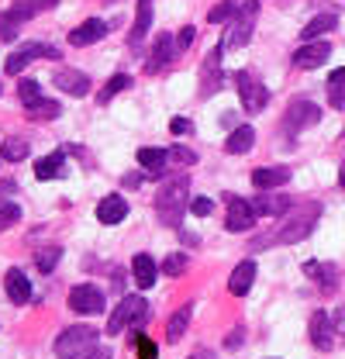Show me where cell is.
Masks as SVG:
<instances>
[{
    "label": "cell",
    "instance_id": "obj_19",
    "mask_svg": "<svg viewBox=\"0 0 345 359\" xmlns=\"http://www.w3.org/2000/svg\"><path fill=\"white\" fill-rule=\"evenodd\" d=\"M55 87L69 97H86L90 93V76L86 73H76V69H59L55 73Z\"/></svg>",
    "mask_w": 345,
    "mask_h": 359
},
{
    "label": "cell",
    "instance_id": "obj_2",
    "mask_svg": "<svg viewBox=\"0 0 345 359\" xmlns=\"http://www.w3.org/2000/svg\"><path fill=\"white\" fill-rule=\"evenodd\" d=\"M187 187H190V180L187 177H176L170 183H163L159 187V197H156V215H159V222L176 228V224L183 222V211H187Z\"/></svg>",
    "mask_w": 345,
    "mask_h": 359
},
{
    "label": "cell",
    "instance_id": "obj_26",
    "mask_svg": "<svg viewBox=\"0 0 345 359\" xmlns=\"http://www.w3.org/2000/svg\"><path fill=\"white\" fill-rule=\"evenodd\" d=\"M166 159H170L166 149H138V166L149 170L152 177H159V173L166 170Z\"/></svg>",
    "mask_w": 345,
    "mask_h": 359
},
{
    "label": "cell",
    "instance_id": "obj_13",
    "mask_svg": "<svg viewBox=\"0 0 345 359\" xmlns=\"http://www.w3.org/2000/svg\"><path fill=\"white\" fill-rule=\"evenodd\" d=\"M221 52H224V45H221V48H211L208 59H204V66H201V93H204V97H211V93L221 87Z\"/></svg>",
    "mask_w": 345,
    "mask_h": 359
},
{
    "label": "cell",
    "instance_id": "obj_20",
    "mask_svg": "<svg viewBox=\"0 0 345 359\" xmlns=\"http://www.w3.org/2000/svg\"><path fill=\"white\" fill-rule=\"evenodd\" d=\"M252 280H256V263L245 259V263H238V266L231 269V276H228V290H231L235 297H245V294L252 290Z\"/></svg>",
    "mask_w": 345,
    "mask_h": 359
},
{
    "label": "cell",
    "instance_id": "obj_31",
    "mask_svg": "<svg viewBox=\"0 0 345 359\" xmlns=\"http://www.w3.org/2000/svg\"><path fill=\"white\" fill-rule=\"evenodd\" d=\"M328 100H332V107H339V111L345 107V66L328 76Z\"/></svg>",
    "mask_w": 345,
    "mask_h": 359
},
{
    "label": "cell",
    "instance_id": "obj_25",
    "mask_svg": "<svg viewBox=\"0 0 345 359\" xmlns=\"http://www.w3.org/2000/svg\"><path fill=\"white\" fill-rule=\"evenodd\" d=\"M252 145H256V132H252L249 125L235 128V132L228 135V142H224V149H228L231 156H245V152H249Z\"/></svg>",
    "mask_w": 345,
    "mask_h": 359
},
{
    "label": "cell",
    "instance_id": "obj_4",
    "mask_svg": "<svg viewBox=\"0 0 345 359\" xmlns=\"http://www.w3.org/2000/svg\"><path fill=\"white\" fill-rule=\"evenodd\" d=\"M145 318H149V301L145 297H125L114 308V314L107 318V335H121L125 328L138 332L145 325Z\"/></svg>",
    "mask_w": 345,
    "mask_h": 359
},
{
    "label": "cell",
    "instance_id": "obj_5",
    "mask_svg": "<svg viewBox=\"0 0 345 359\" xmlns=\"http://www.w3.org/2000/svg\"><path fill=\"white\" fill-rule=\"evenodd\" d=\"M256 18H259L256 0H238V7H235V14H231V28H228V35H224V48H242V45H249L252 28H256Z\"/></svg>",
    "mask_w": 345,
    "mask_h": 359
},
{
    "label": "cell",
    "instance_id": "obj_46",
    "mask_svg": "<svg viewBox=\"0 0 345 359\" xmlns=\"http://www.w3.org/2000/svg\"><path fill=\"white\" fill-rule=\"evenodd\" d=\"M332 328H335L339 335H345V308H335V314H332Z\"/></svg>",
    "mask_w": 345,
    "mask_h": 359
},
{
    "label": "cell",
    "instance_id": "obj_33",
    "mask_svg": "<svg viewBox=\"0 0 345 359\" xmlns=\"http://www.w3.org/2000/svg\"><path fill=\"white\" fill-rule=\"evenodd\" d=\"M304 273H311V276H314V280H318L321 287H328V290H332V287L339 283V269H335V266H321V263H307V266H304Z\"/></svg>",
    "mask_w": 345,
    "mask_h": 359
},
{
    "label": "cell",
    "instance_id": "obj_42",
    "mask_svg": "<svg viewBox=\"0 0 345 359\" xmlns=\"http://www.w3.org/2000/svg\"><path fill=\"white\" fill-rule=\"evenodd\" d=\"M190 211H194L197 218H208V215L215 211V201H211V197H194V201H190Z\"/></svg>",
    "mask_w": 345,
    "mask_h": 359
},
{
    "label": "cell",
    "instance_id": "obj_35",
    "mask_svg": "<svg viewBox=\"0 0 345 359\" xmlns=\"http://www.w3.org/2000/svg\"><path fill=\"white\" fill-rule=\"evenodd\" d=\"M128 87H131V76H125V73H118V76H111V80H107V87L100 90V93H97V100H100V104H107L111 97H118L121 90H128Z\"/></svg>",
    "mask_w": 345,
    "mask_h": 359
},
{
    "label": "cell",
    "instance_id": "obj_9",
    "mask_svg": "<svg viewBox=\"0 0 345 359\" xmlns=\"http://www.w3.org/2000/svg\"><path fill=\"white\" fill-rule=\"evenodd\" d=\"M69 308L76 314H100L104 311V294L93 283H80L69 290Z\"/></svg>",
    "mask_w": 345,
    "mask_h": 359
},
{
    "label": "cell",
    "instance_id": "obj_16",
    "mask_svg": "<svg viewBox=\"0 0 345 359\" xmlns=\"http://www.w3.org/2000/svg\"><path fill=\"white\" fill-rule=\"evenodd\" d=\"M176 52H180V48H176V42H172V35H159V39H156V45H152L149 62H145V73H159V69H166Z\"/></svg>",
    "mask_w": 345,
    "mask_h": 359
},
{
    "label": "cell",
    "instance_id": "obj_29",
    "mask_svg": "<svg viewBox=\"0 0 345 359\" xmlns=\"http://www.w3.org/2000/svg\"><path fill=\"white\" fill-rule=\"evenodd\" d=\"M190 314H194V308H190V304L172 314L170 325H166V342H180V339H183V332H187V325H190Z\"/></svg>",
    "mask_w": 345,
    "mask_h": 359
},
{
    "label": "cell",
    "instance_id": "obj_3",
    "mask_svg": "<svg viewBox=\"0 0 345 359\" xmlns=\"http://www.w3.org/2000/svg\"><path fill=\"white\" fill-rule=\"evenodd\" d=\"M100 342V332L93 325H73L55 339V359H86Z\"/></svg>",
    "mask_w": 345,
    "mask_h": 359
},
{
    "label": "cell",
    "instance_id": "obj_47",
    "mask_svg": "<svg viewBox=\"0 0 345 359\" xmlns=\"http://www.w3.org/2000/svg\"><path fill=\"white\" fill-rule=\"evenodd\" d=\"M242 339H245V335H242V328H235V332L228 335V342H224V346H228V349H238V346H242Z\"/></svg>",
    "mask_w": 345,
    "mask_h": 359
},
{
    "label": "cell",
    "instance_id": "obj_48",
    "mask_svg": "<svg viewBox=\"0 0 345 359\" xmlns=\"http://www.w3.org/2000/svg\"><path fill=\"white\" fill-rule=\"evenodd\" d=\"M86 359H111V349H93Z\"/></svg>",
    "mask_w": 345,
    "mask_h": 359
},
{
    "label": "cell",
    "instance_id": "obj_8",
    "mask_svg": "<svg viewBox=\"0 0 345 359\" xmlns=\"http://www.w3.org/2000/svg\"><path fill=\"white\" fill-rule=\"evenodd\" d=\"M228 201V218H224V228L228 231H249L252 224H256V211H252V201H242V197H235V194H228L224 197Z\"/></svg>",
    "mask_w": 345,
    "mask_h": 359
},
{
    "label": "cell",
    "instance_id": "obj_51",
    "mask_svg": "<svg viewBox=\"0 0 345 359\" xmlns=\"http://www.w3.org/2000/svg\"><path fill=\"white\" fill-rule=\"evenodd\" d=\"M339 183L345 187V163H342V170H339Z\"/></svg>",
    "mask_w": 345,
    "mask_h": 359
},
{
    "label": "cell",
    "instance_id": "obj_22",
    "mask_svg": "<svg viewBox=\"0 0 345 359\" xmlns=\"http://www.w3.org/2000/svg\"><path fill=\"white\" fill-rule=\"evenodd\" d=\"M290 180V170L287 166H262L252 173V183H256V190H273V187H283Z\"/></svg>",
    "mask_w": 345,
    "mask_h": 359
},
{
    "label": "cell",
    "instance_id": "obj_18",
    "mask_svg": "<svg viewBox=\"0 0 345 359\" xmlns=\"http://www.w3.org/2000/svg\"><path fill=\"white\" fill-rule=\"evenodd\" d=\"M252 211L256 215H266V218H280L290 211V197L287 194H259L252 201Z\"/></svg>",
    "mask_w": 345,
    "mask_h": 359
},
{
    "label": "cell",
    "instance_id": "obj_10",
    "mask_svg": "<svg viewBox=\"0 0 345 359\" xmlns=\"http://www.w3.org/2000/svg\"><path fill=\"white\" fill-rule=\"evenodd\" d=\"M318 118H321V111H318V104H311V100H294L290 107H287V132H301V128H311V125H318Z\"/></svg>",
    "mask_w": 345,
    "mask_h": 359
},
{
    "label": "cell",
    "instance_id": "obj_15",
    "mask_svg": "<svg viewBox=\"0 0 345 359\" xmlns=\"http://www.w3.org/2000/svg\"><path fill=\"white\" fill-rule=\"evenodd\" d=\"M128 218V201L121 194H107L100 204H97V222L100 224H118Z\"/></svg>",
    "mask_w": 345,
    "mask_h": 359
},
{
    "label": "cell",
    "instance_id": "obj_14",
    "mask_svg": "<svg viewBox=\"0 0 345 359\" xmlns=\"http://www.w3.org/2000/svg\"><path fill=\"white\" fill-rule=\"evenodd\" d=\"M311 342H314V349H321V353H328V349L335 346V328H332V318L325 311L311 314Z\"/></svg>",
    "mask_w": 345,
    "mask_h": 359
},
{
    "label": "cell",
    "instance_id": "obj_50",
    "mask_svg": "<svg viewBox=\"0 0 345 359\" xmlns=\"http://www.w3.org/2000/svg\"><path fill=\"white\" fill-rule=\"evenodd\" d=\"M190 359H215V353H211V349H197Z\"/></svg>",
    "mask_w": 345,
    "mask_h": 359
},
{
    "label": "cell",
    "instance_id": "obj_17",
    "mask_svg": "<svg viewBox=\"0 0 345 359\" xmlns=\"http://www.w3.org/2000/svg\"><path fill=\"white\" fill-rule=\"evenodd\" d=\"M104 35H107V25H104L100 18H90V21H83L80 28H73V32H69V45H76V48H83V45L100 42Z\"/></svg>",
    "mask_w": 345,
    "mask_h": 359
},
{
    "label": "cell",
    "instance_id": "obj_43",
    "mask_svg": "<svg viewBox=\"0 0 345 359\" xmlns=\"http://www.w3.org/2000/svg\"><path fill=\"white\" fill-rule=\"evenodd\" d=\"M194 39H197V32H194V25H187V28L176 35V48H180V52H187V48L194 45Z\"/></svg>",
    "mask_w": 345,
    "mask_h": 359
},
{
    "label": "cell",
    "instance_id": "obj_24",
    "mask_svg": "<svg viewBox=\"0 0 345 359\" xmlns=\"http://www.w3.org/2000/svg\"><path fill=\"white\" fill-rule=\"evenodd\" d=\"M335 25H339V18H335V14H318V18H311V21L304 25L301 39H304V42H314V39L328 35V32H332Z\"/></svg>",
    "mask_w": 345,
    "mask_h": 359
},
{
    "label": "cell",
    "instance_id": "obj_38",
    "mask_svg": "<svg viewBox=\"0 0 345 359\" xmlns=\"http://www.w3.org/2000/svg\"><path fill=\"white\" fill-rule=\"evenodd\" d=\"M14 222H21V208L11 201H0V231H7Z\"/></svg>",
    "mask_w": 345,
    "mask_h": 359
},
{
    "label": "cell",
    "instance_id": "obj_37",
    "mask_svg": "<svg viewBox=\"0 0 345 359\" xmlns=\"http://www.w3.org/2000/svg\"><path fill=\"white\" fill-rule=\"evenodd\" d=\"M235 7H238V0H221L217 7H211V14H208V21H211V25H224V21H231V14H235Z\"/></svg>",
    "mask_w": 345,
    "mask_h": 359
},
{
    "label": "cell",
    "instance_id": "obj_28",
    "mask_svg": "<svg viewBox=\"0 0 345 359\" xmlns=\"http://www.w3.org/2000/svg\"><path fill=\"white\" fill-rule=\"evenodd\" d=\"M59 0H14L11 4V11L21 18V21H28V18H35V14H42V11H52Z\"/></svg>",
    "mask_w": 345,
    "mask_h": 359
},
{
    "label": "cell",
    "instance_id": "obj_6",
    "mask_svg": "<svg viewBox=\"0 0 345 359\" xmlns=\"http://www.w3.org/2000/svg\"><path fill=\"white\" fill-rule=\"evenodd\" d=\"M32 59H59V48H52V45H39V42H28V45H21L18 52H11V55H7V66H4V69H7L11 76H18V73H21Z\"/></svg>",
    "mask_w": 345,
    "mask_h": 359
},
{
    "label": "cell",
    "instance_id": "obj_34",
    "mask_svg": "<svg viewBox=\"0 0 345 359\" xmlns=\"http://www.w3.org/2000/svg\"><path fill=\"white\" fill-rule=\"evenodd\" d=\"M18 35H21V18H18L14 11H4V14H0V39H4V42H14Z\"/></svg>",
    "mask_w": 345,
    "mask_h": 359
},
{
    "label": "cell",
    "instance_id": "obj_44",
    "mask_svg": "<svg viewBox=\"0 0 345 359\" xmlns=\"http://www.w3.org/2000/svg\"><path fill=\"white\" fill-rule=\"evenodd\" d=\"M135 346H138V359H156V346L145 335H135Z\"/></svg>",
    "mask_w": 345,
    "mask_h": 359
},
{
    "label": "cell",
    "instance_id": "obj_23",
    "mask_svg": "<svg viewBox=\"0 0 345 359\" xmlns=\"http://www.w3.org/2000/svg\"><path fill=\"white\" fill-rule=\"evenodd\" d=\"M62 173H66V156L62 152H52V156L35 163V177L39 180H59Z\"/></svg>",
    "mask_w": 345,
    "mask_h": 359
},
{
    "label": "cell",
    "instance_id": "obj_39",
    "mask_svg": "<svg viewBox=\"0 0 345 359\" xmlns=\"http://www.w3.org/2000/svg\"><path fill=\"white\" fill-rule=\"evenodd\" d=\"M18 97H21V104L28 107V104H35V100L42 97V90H39L35 80H21V83H18Z\"/></svg>",
    "mask_w": 345,
    "mask_h": 359
},
{
    "label": "cell",
    "instance_id": "obj_27",
    "mask_svg": "<svg viewBox=\"0 0 345 359\" xmlns=\"http://www.w3.org/2000/svg\"><path fill=\"white\" fill-rule=\"evenodd\" d=\"M149 25H152V0H138V18H135V28H131L128 42L138 45L149 35Z\"/></svg>",
    "mask_w": 345,
    "mask_h": 359
},
{
    "label": "cell",
    "instance_id": "obj_41",
    "mask_svg": "<svg viewBox=\"0 0 345 359\" xmlns=\"http://www.w3.org/2000/svg\"><path fill=\"white\" fill-rule=\"evenodd\" d=\"M170 159L180 163V166H194V163H197V152L187 149V145H176V149H170Z\"/></svg>",
    "mask_w": 345,
    "mask_h": 359
},
{
    "label": "cell",
    "instance_id": "obj_21",
    "mask_svg": "<svg viewBox=\"0 0 345 359\" xmlns=\"http://www.w3.org/2000/svg\"><path fill=\"white\" fill-rule=\"evenodd\" d=\"M131 276H135V283L142 287V290H149L152 283H156V276H159V266H156V259L152 256H135L131 259Z\"/></svg>",
    "mask_w": 345,
    "mask_h": 359
},
{
    "label": "cell",
    "instance_id": "obj_36",
    "mask_svg": "<svg viewBox=\"0 0 345 359\" xmlns=\"http://www.w3.org/2000/svg\"><path fill=\"white\" fill-rule=\"evenodd\" d=\"M59 259H62V249H59V245H48V249H42V252L35 256V266L42 269V273H52V269L59 266Z\"/></svg>",
    "mask_w": 345,
    "mask_h": 359
},
{
    "label": "cell",
    "instance_id": "obj_32",
    "mask_svg": "<svg viewBox=\"0 0 345 359\" xmlns=\"http://www.w3.org/2000/svg\"><path fill=\"white\" fill-rule=\"evenodd\" d=\"M0 159H7V163L28 159V142H25V138H7V142L0 145Z\"/></svg>",
    "mask_w": 345,
    "mask_h": 359
},
{
    "label": "cell",
    "instance_id": "obj_11",
    "mask_svg": "<svg viewBox=\"0 0 345 359\" xmlns=\"http://www.w3.org/2000/svg\"><path fill=\"white\" fill-rule=\"evenodd\" d=\"M4 287H7V297H11L14 304H28V301H32V280H28V273H25L21 266L7 269Z\"/></svg>",
    "mask_w": 345,
    "mask_h": 359
},
{
    "label": "cell",
    "instance_id": "obj_40",
    "mask_svg": "<svg viewBox=\"0 0 345 359\" xmlns=\"http://www.w3.org/2000/svg\"><path fill=\"white\" fill-rule=\"evenodd\" d=\"M183 269H187V256H183V252H172V256L163 259V273H166V276H180Z\"/></svg>",
    "mask_w": 345,
    "mask_h": 359
},
{
    "label": "cell",
    "instance_id": "obj_7",
    "mask_svg": "<svg viewBox=\"0 0 345 359\" xmlns=\"http://www.w3.org/2000/svg\"><path fill=\"white\" fill-rule=\"evenodd\" d=\"M235 83H238V97H242V107L249 111V114H259L262 107H266V100H269V90L259 83L252 73H238L235 76Z\"/></svg>",
    "mask_w": 345,
    "mask_h": 359
},
{
    "label": "cell",
    "instance_id": "obj_45",
    "mask_svg": "<svg viewBox=\"0 0 345 359\" xmlns=\"http://www.w3.org/2000/svg\"><path fill=\"white\" fill-rule=\"evenodd\" d=\"M170 132L172 135H190V132H194V121H190V118H172Z\"/></svg>",
    "mask_w": 345,
    "mask_h": 359
},
{
    "label": "cell",
    "instance_id": "obj_1",
    "mask_svg": "<svg viewBox=\"0 0 345 359\" xmlns=\"http://www.w3.org/2000/svg\"><path fill=\"white\" fill-rule=\"evenodd\" d=\"M318 215H321V204H304L297 208V215H290L283 228L276 231V235H266V238H256L252 245L262 249V245H273V242H280V245H294V242H301L311 235V228L318 224Z\"/></svg>",
    "mask_w": 345,
    "mask_h": 359
},
{
    "label": "cell",
    "instance_id": "obj_12",
    "mask_svg": "<svg viewBox=\"0 0 345 359\" xmlns=\"http://www.w3.org/2000/svg\"><path fill=\"white\" fill-rule=\"evenodd\" d=\"M332 55V45L328 42H304L297 52H294V66H301V69H318L325 59Z\"/></svg>",
    "mask_w": 345,
    "mask_h": 359
},
{
    "label": "cell",
    "instance_id": "obj_30",
    "mask_svg": "<svg viewBox=\"0 0 345 359\" xmlns=\"http://www.w3.org/2000/svg\"><path fill=\"white\" fill-rule=\"evenodd\" d=\"M59 104L55 100H45V97H39L35 104H28V118L32 121H52V118H59Z\"/></svg>",
    "mask_w": 345,
    "mask_h": 359
},
{
    "label": "cell",
    "instance_id": "obj_49",
    "mask_svg": "<svg viewBox=\"0 0 345 359\" xmlns=\"http://www.w3.org/2000/svg\"><path fill=\"white\" fill-rule=\"evenodd\" d=\"M138 183H142V177H138V173H128V177H125V187H131V190H135Z\"/></svg>",
    "mask_w": 345,
    "mask_h": 359
}]
</instances>
